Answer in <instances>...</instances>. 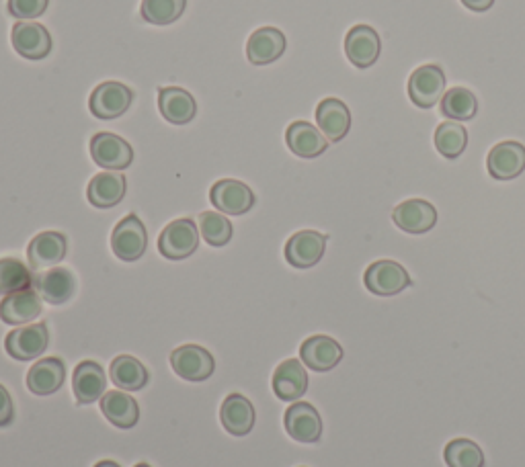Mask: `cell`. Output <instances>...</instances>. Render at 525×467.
I'll return each mask as SVG.
<instances>
[{
    "instance_id": "6da1fadb",
    "label": "cell",
    "mask_w": 525,
    "mask_h": 467,
    "mask_svg": "<svg viewBox=\"0 0 525 467\" xmlns=\"http://www.w3.org/2000/svg\"><path fill=\"white\" fill-rule=\"evenodd\" d=\"M446 82V72L441 66L425 64L409 78V97L417 107L431 109L446 95Z\"/></svg>"
},
{
    "instance_id": "7a4b0ae2",
    "label": "cell",
    "mask_w": 525,
    "mask_h": 467,
    "mask_svg": "<svg viewBox=\"0 0 525 467\" xmlns=\"http://www.w3.org/2000/svg\"><path fill=\"white\" fill-rule=\"evenodd\" d=\"M199 232L193 220L181 218L171 222L158 238V252L169 261H183L197 250Z\"/></svg>"
},
{
    "instance_id": "3957f363",
    "label": "cell",
    "mask_w": 525,
    "mask_h": 467,
    "mask_svg": "<svg viewBox=\"0 0 525 467\" xmlns=\"http://www.w3.org/2000/svg\"><path fill=\"white\" fill-rule=\"evenodd\" d=\"M148 234L138 216L130 214L121 220L111 234V248L119 261L134 263L146 252Z\"/></svg>"
},
{
    "instance_id": "277c9868",
    "label": "cell",
    "mask_w": 525,
    "mask_h": 467,
    "mask_svg": "<svg viewBox=\"0 0 525 467\" xmlns=\"http://www.w3.org/2000/svg\"><path fill=\"white\" fill-rule=\"evenodd\" d=\"M363 283H366L368 291L380 297L398 295L411 287V275L409 271L398 265L396 261H376L368 267L366 275H363Z\"/></svg>"
},
{
    "instance_id": "5b68a950",
    "label": "cell",
    "mask_w": 525,
    "mask_h": 467,
    "mask_svg": "<svg viewBox=\"0 0 525 467\" xmlns=\"http://www.w3.org/2000/svg\"><path fill=\"white\" fill-rule=\"evenodd\" d=\"M48 343V326L44 322H37L9 332V336L5 338V349L17 361H31L48 349Z\"/></svg>"
},
{
    "instance_id": "8992f818",
    "label": "cell",
    "mask_w": 525,
    "mask_h": 467,
    "mask_svg": "<svg viewBox=\"0 0 525 467\" xmlns=\"http://www.w3.org/2000/svg\"><path fill=\"white\" fill-rule=\"evenodd\" d=\"M132 99L134 95L126 84L107 80V82H101L99 87L93 91L89 99V109L97 119H115L130 109Z\"/></svg>"
},
{
    "instance_id": "52a82bcc",
    "label": "cell",
    "mask_w": 525,
    "mask_h": 467,
    "mask_svg": "<svg viewBox=\"0 0 525 467\" xmlns=\"http://www.w3.org/2000/svg\"><path fill=\"white\" fill-rule=\"evenodd\" d=\"M91 156L105 171H126L134 160V150L124 138L99 132L91 140Z\"/></svg>"
},
{
    "instance_id": "ba28073f",
    "label": "cell",
    "mask_w": 525,
    "mask_h": 467,
    "mask_svg": "<svg viewBox=\"0 0 525 467\" xmlns=\"http://www.w3.org/2000/svg\"><path fill=\"white\" fill-rule=\"evenodd\" d=\"M382 52V41L374 27L355 25L347 31L345 54L355 68H370L378 62Z\"/></svg>"
},
{
    "instance_id": "9c48e42d",
    "label": "cell",
    "mask_w": 525,
    "mask_h": 467,
    "mask_svg": "<svg viewBox=\"0 0 525 467\" xmlns=\"http://www.w3.org/2000/svg\"><path fill=\"white\" fill-rule=\"evenodd\" d=\"M325 248H327V236L314 232V230H302L296 232L286 248V261L294 267V269H310L314 265L320 263V259L325 257Z\"/></svg>"
},
{
    "instance_id": "30bf717a",
    "label": "cell",
    "mask_w": 525,
    "mask_h": 467,
    "mask_svg": "<svg viewBox=\"0 0 525 467\" xmlns=\"http://www.w3.org/2000/svg\"><path fill=\"white\" fill-rule=\"evenodd\" d=\"M210 201L226 216H242L253 209L255 193L245 183L234 179H222L212 187Z\"/></svg>"
},
{
    "instance_id": "8fae6325",
    "label": "cell",
    "mask_w": 525,
    "mask_h": 467,
    "mask_svg": "<svg viewBox=\"0 0 525 467\" xmlns=\"http://www.w3.org/2000/svg\"><path fill=\"white\" fill-rule=\"evenodd\" d=\"M13 48L25 60H42L52 52L50 31L33 21H19L11 33Z\"/></svg>"
},
{
    "instance_id": "7c38bea8",
    "label": "cell",
    "mask_w": 525,
    "mask_h": 467,
    "mask_svg": "<svg viewBox=\"0 0 525 467\" xmlns=\"http://www.w3.org/2000/svg\"><path fill=\"white\" fill-rule=\"evenodd\" d=\"M392 220L407 234H427L437 224V209L425 199H409L394 207Z\"/></svg>"
},
{
    "instance_id": "4fadbf2b",
    "label": "cell",
    "mask_w": 525,
    "mask_h": 467,
    "mask_svg": "<svg viewBox=\"0 0 525 467\" xmlns=\"http://www.w3.org/2000/svg\"><path fill=\"white\" fill-rule=\"evenodd\" d=\"M300 359L312 371L325 373L335 369L343 359V347L327 334L308 336L300 347Z\"/></svg>"
},
{
    "instance_id": "5bb4252c",
    "label": "cell",
    "mask_w": 525,
    "mask_h": 467,
    "mask_svg": "<svg viewBox=\"0 0 525 467\" xmlns=\"http://www.w3.org/2000/svg\"><path fill=\"white\" fill-rule=\"evenodd\" d=\"M173 371L187 381H206L216 367L212 353L199 345H185L171 353Z\"/></svg>"
},
{
    "instance_id": "9a60e30c",
    "label": "cell",
    "mask_w": 525,
    "mask_h": 467,
    "mask_svg": "<svg viewBox=\"0 0 525 467\" xmlns=\"http://www.w3.org/2000/svg\"><path fill=\"white\" fill-rule=\"evenodd\" d=\"M489 175L495 181H513L525 173V146L513 140L493 146L487 156Z\"/></svg>"
},
{
    "instance_id": "2e32d148",
    "label": "cell",
    "mask_w": 525,
    "mask_h": 467,
    "mask_svg": "<svg viewBox=\"0 0 525 467\" xmlns=\"http://www.w3.org/2000/svg\"><path fill=\"white\" fill-rule=\"evenodd\" d=\"M284 427L298 443H316L322 435V418L308 402H294L284 414Z\"/></svg>"
},
{
    "instance_id": "e0dca14e",
    "label": "cell",
    "mask_w": 525,
    "mask_h": 467,
    "mask_svg": "<svg viewBox=\"0 0 525 467\" xmlns=\"http://www.w3.org/2000/svg\"><path fill=\"white\" fill-rule=\"evenodd\" d=\"M33 287L44 302L52 306H60L66 304L76 293V279L68 269L52 267L42 271L33 279Z\"/></svg>"
},
{
    "instance_id": "ac0fdd59",
    "label": "cell",
    "mask_w": 525,
    "mask_h": 467,
    "mask_svg": "<svg viewBox=\"0 0 525 467\" xmlns=\"http://www.w3.org/2000/svg\"><path fill=\"white\" fill-rule=\"evenodd\" d=\"M72 392L78 404H93L107 392V377L99 363L83 361L78 363L72 375Z\"/></svg>"
},
{
    "instance_id": "d6986e66",
    "label": "cell",
    "mask_w": 525,
    "mask_h": 467,
    "mask_svg": "<svg viewBox=\"0 0 525 467\" xmlns=\"http://www.w3.org/2000/svg\"><path fill=\"white\" fill-rule=\"evenodd\" d=\"M39 314H42V297L33 287L9 293L0 302V320L5 324H29Z\"/></svg>"
},
{
    "instance_id": "ffe728a7",
    "label": "cell",
    "mask_w": 525,
    "mask_h": 467,
    "mask_svg": "<svg viewBox=\"0 0 525 467\" xmlns=\"http://www.w3.org/2000/svg\"><path fill=\"white\" fill-rule=\"evenodd\" d=\"M66 257V238L60 232L37 234L27 248V259L31 269L46 271L56 267Z\"/></svg>"
},
{
    "instance_id": "44dd1931",
    "label": "cell",
    "mask_w": 525,
    "mask_h": 467,
    "mask_svg": "<svg viewBox=\"0 0 525 467\" xmlns=\"http://www.w3.org/2000/svg\"><path fill=\"white\" fill-rule=\"evenodd\" d=\"M273 392L279 400L296 402L308 392V373L302 361L288 359L273 373Z\"/></svg>"
},
{
    "instance_id": "7402d4cb",
    "label": "cell",
    "mask_w": 525,
    "mask_h": 467,
    "mask_svg": "<svg viewBox=\"0 0 525 467\" xmlns=\"http://www.w3.org/2000/svg\"><path fill=\"white\" fill-rule=\"evenodd\" d=\"M286 52V35L275 27L257 29L247 44V58L255 66H267Z\"/></svg>"
},
{
    "instance_id": "603a6c76",
    "label": "cell",
    "mask_w": 525,
    "mask_h": 467,
    "mask_svg": "<svg viewBox=\"0 0 525 467\" xmlns=\"http://www.w3.org/2000/svg\"><path fill=\"white\" fill-rule=\"evenodd\" d=\"M316 123L329 142H341L351 130L349 107L333 97L320 101L316 107Z\"/></svg>"
},
{
    "instance_id": "cb8c5ba5",
    "label": "cell",
    "mask_w": 525,
    "mask_h": 467,
    "mask_svg": "<svg viewBox=\"0 0 525 467\" xmlns=\"http://www.w3.org/2000/svg\"><path fill=\"white\" fill-rule=\"evenodd\" d=\"M255 406L240 394H230L220 408V420L222 427L234 435V437H245L255 427Z\"/></svg>"
},
{
    "instance_id": "d4e9b609",
    "label": "cell",
    "mask_w": 525,
    "mask_h": 467,
    "mask_svg": "<svg viewBox=\"0 0 525 467\" xmlns=\"http://www.w3.org/2000/svg\"><path fill=\"white\" fill-rule=\"evenodd\" d=\"M288 148L300 158H318L329 148V140L308 121H294L286 132Z\"/></svg>"
},
{
    "instance_id": "484cf974",
    "label": "cell",
    "mask_w": 525,
    "mask_h": 467,
    "mask_svg": "<svg viewBox=\"0 0 525 467\" xmlns=\"http://www.w3.org/2000/svg\"><path fill=\"white\" fill-rule=\"evenodd\" d=\"M66 377V367L58 357H46L37 361L27 373V388L35 396H52L56 394Z\"/></svg>"
},
{
    "instance_id": "4316f807",
    "label": "cell",
    "mask_w": 525,
    "mask_h": 467,
    "mask_svg": "<svg viewBox=\"0 0 525 467\" xmlns=\"http://www.w3.org/2000/svg\"><path fill=\"white\" fill-rule=\"evenodd\" d=\"M128 191V183L126 177L119 175V173H99L91 179L89 187H87V199L91 201V205L99 207V209H109L119 205L124 201Z\"/></svg>"
},
{
    "instance_id": "83f0119b",
    "label": "cell",
    "mask_w": 525,
    "mask_h": 467,
    "mask_svg": "<svg viewBox=\"0 0 525 467\" xmlns=\"http://www.w3.org/2000/svg\"><path fill=\"white\" fill-rule=\"evenodd\" d=\"M101 410L105 418L117 429H132L138 424L140 406L138 402L121 390L105 392L101 398Z\"/></svg>"
},
{
    "instance_id": "f1b7e54d",
    "label": "cell",
    "mask_w": 525,
    "mask_h": 467,
    "mask_svg": "<svg viewBox=\"0 0 525 467\" xmlns=\"http://www.w3.org/2000/svg\"><path fill=\"white\" fill-rule=\"evenodd\" d=\"M158 109L160 113H163V117L173 125H185L197 113L193 95L179 87H167V89L158 91Z\"/></svg>"
},
{
    "instance_id": "f546056e",
    "label": "cell",
    "mask_w": 525,
    "mask_h": 467,
    "mask_svg": "<svg viewBox=\"0 0 525 467\" xmlns=\"http://www.w3.org/2000/svg\"><path fill=\"white\" fill-rule=\"evenodd\" d=\"M109 375L113 386L124 392H140L148 384L146 367L130 355H119L113 359L109 367Z\"/></svg>"
},
{
    "instance_id": "4dcf8cb0",
    "label": "cell",
    "mask_w": 525,
    "mask_h": 467,
    "mask_svg": "<svg viewBox=\"0 0 525 467\" xmlns=\"http://www.w3.org/2000/svg\"><path fill=\"white\" fill-rule=\"evenodd\" d=\"M466 146H468V132L458 121H443L435 130V148L443 158L448 160L460 158Z\"/></svg>"
},
{
    "instance_id": "1f68e13d",
    "label": "cell",
    "mask_w": 525,
    "mask_h": 467,
    "mask_svg": "<svg viewBox=\"0 0 525 467\" xmlns=\"http://www.w3.org/2000/svg\"><path fill=\"white\" fill-rule=\"evenodd\" d=\"M441 113L450 121H470L478 113V101L476 95L464 87H456L446 91L441 97Z\"/></svg>"
},
{
    "instance_id": "d6a6232c",
    "label": "cell",
    "mask_w": 525,
    "mask_h": 467,
    "mask_svg": "<svg viewBox=\"0 0 525 467\" xmlns=\"http://www.w3.org/2000/svg\"><path fill=\"white\" fill-rule=\"evenodd\" d=\"M187 7V0H142V19L152 25L175 23Z\"/></svg>"
},
{
    "instance_id": "836d02e7",
    "label": "cell",
    "mask_w": 525,
    "mask_h": 467,
    "mask_svg": "<svg viewBox=\"0 0 525 467\" xmlns=\"http://www.w3.org/2000/svg\"><path fill=\"white\" fill-rule=\"evenodd\" d=\"M443 461L448 467H484V453L470 439H454L443 449Z\"/></svg>"
},
{
    "instance_id": "e575fe53",
    "label": "cell",
    "mask_w": 525,
    "mask_h": 467,
    "mask_svg": "<svg viewBox=\"0 0 525 467\" xmlns=\"http://www.w3.org/2000/svg\"><path fill=\"white\" fill-rule=\"evenodd\" d=\"M33 287L31 269L19 259H0V293H15Z\"/></svg>"
},
{
    "instance_id": "d590c367",
    "label": "cell",
    "mask_w": 525,
    "mask_h": 467,
    "mask_svg": "<svg viewBox=\"0 0 525 467\" xmlns=\"http://www.w3.org/2000/svg\"><path fill=\"white\" fill-rule=\"evenodd\" d=\"M199 232L210 246H226L232 238V224L226 220V216L216 214V211H204L199 216Z\"/></svg>"
},
{
    "instance_id": "8d00e7d4",
    "label": "cell",
    "mask_w": 525,
    "mask_h": 467,
    "mask_svg": "<svg viewBox=\"0 0 525 467\" xmlns=\"http://www.w3.org/2000/svg\"><path fill=\"white\" fill-rule=\"evenodd\" d=\"M50 0H9V15L21 21H29V19H37L42 17L48 9Z\"/></svg>"
},
{
    "instance_id": "74e56055",
    "label": "cell",
    "mask_w": 525,
    "mask_h": 467,
    "mask_svg": "<svg viewBox=\"0 0 525 467\" xmlns=\"http://www.w3.org/2000/svg\"><path fill=\"white\" fill-rule=\"evenodd\" d=\"M13 420V400L9 390L0 384V427H7Z\"/></svg>"
},
{
    "instance_id": "f35d334b",
    "label": "cell",
    "mask_w": 525,
    "mask_h": 467,
    "mask_svg": "<svg viewBox=\"0 0 525 467\" xmlns=\"http://www.w3.org/2000/svg\"><path fill=\"white\" fill-rule=\"evenodd\" d=\"M460 3L474 13H484L495 5V0H460Z\"/></svg>"
},
{
    "instance_id": "ab89813d",
    "label": "cell",
    "mask_w": 525,
    "mask_h": 467,
    "mask_svg": "<svg viewBox=\"0 0 525 467\" xmlns=\"http://www.w3.org/2000/svg\"><path fill=\"white\" fill-rule=\"evenodd\" d=\"M95 467H121L119 463H115V461H109V459H105V461H99Z\"/></svg>"
},
{
    "instance_id": "60d3db41",
    "label": "cell",
    "mask_w": 525,
    "mask_h": 467,
    "mask_svg": "<svg viewBox=\"0 0 525 467\" xmlns=\"http://www.w3.org/2000/svg\"><path fill=\"white\" fill-rule=\"evenodd\" d=\"M134 467H150L148 463H138V465H134Z\"/></svg>"
}]
</instances>
